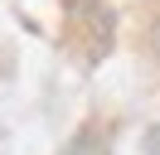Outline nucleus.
<instances>
[{
	"mask_svg": "<svg viewBox=\"0 0 160 155\" xmlns=\"http://www.w3.org/2000/svg\"><path fill=\"white\" fill-rule=\"evenodd\" d=\"M146 39H150V48H155V53H160V15L150 19V29H146Z\"/></svg>",
	"mask_w": 160,
	"mask_h": 155,
	"instance_id": "obj_1",
	"label": "nucleus"
}]
</instances>
